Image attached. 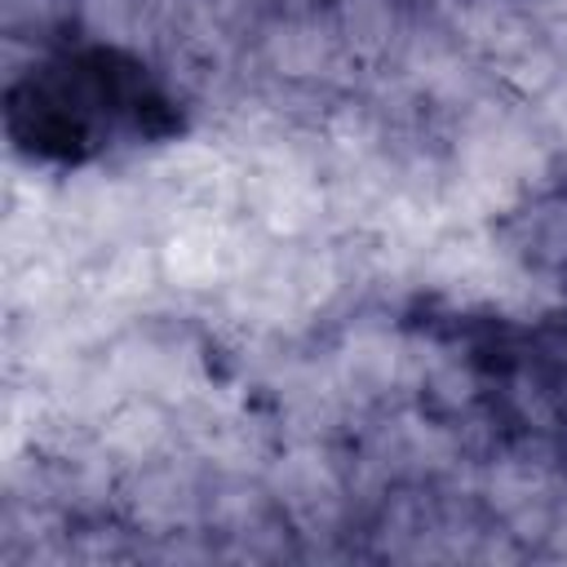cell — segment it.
<instances>
[{
	"mask_svg": "<svg viewBox=\"0 0 567 567\" xmlns=\"http://www.w3.org/2000/svg\"><path fill=\"white\" fill-rule=\"evenodd\" d=\"M337 288V266L319 252H288L239 275L235 306L252 323H297Z\"/></svg>",
	"mask_w": 567,
	"mask_h": 567,
	"instance_id": "1",
	"label": "cell"
},
{
	"mask_svg": "<svg viewBox=\"0 0 567 567\" xmlns=\"http://www.w3.org/2000/svg\"><path fill=\"white\" fill-rule=\"evenodd\" d=\"M159 270L177 288L230 284V279L248 275V235L213 213H195L168 235V244L159 252Z\"/></svg>",
	"mask_w": 567,
	"mask_h": 567,
	"instance_id": "2",
	"label": "cell"
},
{
	"mask_svg": "<svg viewBox=\"0 0 567 567\" xmlns=\"http://www.w3.org/2000/svg\"><path fill=\"white\" fill-rule=\"evenodd\" d=\"M244 190L257 208V217L270 230L284 235H301L319 221L323 213V190L310 177V168L301 159H292L288 151H266L252 159V168L244 173Z\"/></svg>",
	"mask_w": 567,
	"mask_h": 567,
	"instance_id": "3",
	"label": "cell"
},
{
	"mask_svg": "<svg viewBox=\"0 0 567 567\" xmlns=\"http://www.w3.org/2000/svg\"><path fill=\"white\" fill-rule=\"evenodd\" d=\"M275 496L288 509L292 523L301 527H328L341 514V474L328 461V452H319V443H301L288 456L275 461Z\"/></svg>",
	"mask_w": 567,
	"mask_h": 567,
	"instance_id": "4",
	"label": "cell"
},
{
	"mask_svg": "<svg viewBox=\"0 0 567 567\" xmlns=\"http://www.w3.org/2000/svg\"><path fill=\"white\" fill-rule=\"evenodd\" d=\"M124 505H128L133 523L155 536H182L199 518V492H195L190 474L177 465H146L128 483Z\"/></svg>",
	"mask_w": 567,
	"mask_h": 567,
	"instance_id": "5",
	"label": "cell"
},
{
	"mask_svg": "<svg viewBox=\"0 0 567 567\" xmlns=\"http://www.w3.org/2000/svg\"><path fill=\"white\" fill-rule=\"evenodd\" d=\"M487 501L509 523V536H545L558 518L554 483L536 461H501L487 474Z\"/></svg>",
	"mask_w": 567,
	"mask_h": 567,
	"instance_id": "6",
	"label": "cell"
},
{
	"mask_svg": "<svg viewBox=\"0 0 567 567\" xmlns=\"http://www.w3.org/2000/svg\"><path fill=\"white\" fill-rule=\"evenodd\" d=\"M261 58L270 62V71L288 80H315V75H328L332 62L341 58V35L319 18H284L266 31Z\"/></svg>",
	"mask_w": 567,
	"mask_h": 567,
	"instance_id": "7",
	"label": "cell"
},
{
	"mask_svg": "<svg viewBox=\"0 0 567 567\" xmlns=\"http://www.w3.org/2000/svg\"><path fill=\"white\" fill-rule=\"evenodd\" d=\"M337 377L350 394H385L390 385L412 377V346L381 328L350 332L337 354Z\"/></svg>",
	"mask_w": 567,
	"mask_h": 567,
	"instance_id": "8",
	"label": "cell"
},
{
	"mask_svg": "<svg viewBox=\"0 0 567 567\" xmlns=\"http://www.w3.org/2000/svg\"><path fill=\"white\" fill-rule=\"evenodd\" d=\"M456 31L470 44L505 53V58L532 44V18L514 0H470L465 9H456Z\"/></svg>",
	"mask_w": 567,
	"mask_h": 567,
	"instance_id": "9",
	"label": "cell"
},
{
	"mask_svg": "<svg viewBox=\"0 0 567 567\" xmlns=\"http://www.w3.org/2000/svg\"><path fill=\"white\" fill-rule=\"evenodd\" d=\"M168 439V421L164 412L151 403V399H133V403H120L106 425H102V447L124 456V461H146L159 452V443Z\"/></svg>",
	"mask_w": 567,
	"mask_h": 567,
	"instance_id": "10",
	"label": "cell"
},
{
	"mask_svg": "<svg viewBox=\"0 0 567 567\" xmlns=\"http://www.w3.org/2000/svg\"><path fill=\"white\" fill-rule=\"evenodd\" d=\"M337 35L346 49L372 58L394 40V4L390 0H341Z\"/></svg>",
	"mask_w": 567,
	"mask_h": 567,
	"instance_id": "11",
	"label": "cell"
},
{
	"mask_svg": "<svg viewBox=\"0 0 567 567\" xmlns=\"http://www.w3.org/2000/svg\"><path fill=\"white\" fill-rule=\"evenodd\" d=\"M84 22L93 35L111 44H128L146 31V4L142 0H84Z\"/></svg>",
	"mask_w": 567,
	"mask_h": 567,
	"instance_id": "12",
	"label": "cell"
},
{
	"mask_svg": "<svg viewBox=\"0 0 567 567\" xmlns=\"http://www.w3.org/2000/svg\"><path fill=\"white\" fill-rule=\"evenodd\" d=\"M151 275H155V261L142 248H120L106 261V270H102V288L111 297H133V292H146L151 288Z\"/></svg>",
	"mask_w": 567,
	"mask_h": 567,
	"instance_id": "13",
	"label": "cell"
},
{
	"mask_svg": "<svg viewBox=\"0 0 567 567\" xmlns=\"http://www.w3.org/2000/svg\"><path fill=\"white\" fill-rule=\"evenodd\" d=\"M182 4H186V18L199 35H221L244 13V0H182Z\"/></svg>",
	"mask_w": 567,
	"mask_h": 567,
	"instance_id": "14",
	"label": "cell"
},
{
	"mask_svg": "<svg viewBox=\"0 0 567 567\" xmlns=\"http://www.w3.org/2000/svg\"><path fill=\"white\" fill-rule=\"evenodd\" d=\"M545 120L567 137V75H558V80L545 89Z\"/></svg>",
	"mask_w": 567,
	"mask_h": 567,
	"instance_id": "15",
	"label": "cell"
},
{
	"mask_svg": "<svg viewBox=\"0 0 567 567\" xmlns=\"http://www.w3.org/2000/svg\"><path fill=\"white\" fill-rule=\"evenodd\" d=\"M545 545H549V554H554V558H563V563H567V509H558V518L549 523Z\"/></svg>",
	"mask_w": 567,
	"mask_h": 567,
	"instance_id": "16",
	"label": "cell"
},
{
	"mask_svg": "<svg viewBox=\"0 0 567 567\" xmlns=\"http://www.w3.org/2000/svg\"><path fill=\"white\" fill-rule=\"evenodd\" d=\"M558 4H563V9H567V0H558Z\"/></svg>",
	"mask_w": 567,
	"mask_h": 567,
	"instance_id": "17",
	"label": "cell"
}]
</instances>
